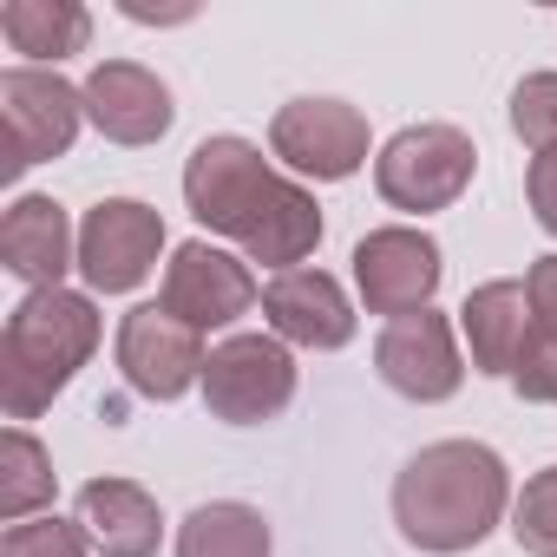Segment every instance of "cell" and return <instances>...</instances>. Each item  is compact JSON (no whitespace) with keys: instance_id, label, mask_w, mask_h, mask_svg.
<instances>
[{"instance_id":"obj_16","label":"cell","mask_w":557,"mask_h":557,"mask_svg":"<svg viewBox=\"0 0 557 557\" xmlns=\"http://www.w3.org/2000/svg\"><path fill=\"white\" fill-rule=\"evenodd\" d=\"M459 335H466V355H472L479 374L511 381V368H518V355L531 342V289H524V275L479 283L459 302Z\"/></svg>"},{"instance_id":"obj_6","label":"cell","mask_w":557,"mask_h":557,"mask_svg":"<svg viewBox=\"0 0 557 557\" xmlns=\"http://www.w3.org/2000/svg\"><path fill=\"white\" fill-rule=\"evenodd\" d=\"M0 125H8V177L53 164L79 145L86 86L60 79L53 66H8L0 73Z\"/></svg>"},{"instance_id":"obj_11","label":"cell","mask_w":557,"mask_h":557,"mask_svg":"<svg viewBox=\"0 0 557 557\" xmlns=\"http://www.w3.org/2000/svg\"><path fill=\"white\" fill-rule=\"evenodd\" d=\"M164 256V216L145 197H99L79 216V283L92 296H132Z\"/></svg>"},{"instance_id":"obj_19","label":"cell","mask_w":557,"mask_h":557,"mask_svg":"<svg viewBox=\"0 0 557 557\" xmlns=\"http://www.w3.org/2000/svg\"><path fill=\"white\" fill-rule=\"evenodd\" d=\"M524 289H531V342L511 368V387L531 407H557V249L524 269Z\"/></svg>"},{"instance_id":"obj_25","label":"cell","mask_w":557,"mask_h":557,"mask_svg":"<svg viewBox=\"0 0 557 557\" xmlns=\"http://www.w3.org/2000/svg\"><path fill=\"white\" fill-rule=\"evenodd\" d=\"M524 203H531L537 230L557 236V151H544V158L524 164Z\"/></svg>"},{"instance_id":"obj_20","label":"cell","mask_w":557,"mask_h":557,"mask_svg":"<svg viewBox=\"0 0 557 557\" xmlns=\"http://www.w3.org/2000/svg\"><path fill=\"white\" fill-rule=\"evenodd\" d=\"M269 518L243 498H210L177 524V557H269Z\"/></svg>"},{"instance_id":"obj_4","label":"cell","mask_w":557,"mask_h":557,"mask_svg":"<svg viewBox=\"0 0 557 557\" xmlns=\"http://www.w3.org/2000/svg\"><path fill=\"white\" fill-rule=\"evenodd\" d=\"M472 171H479V145L472 132L459 125H400L381 151H374V190L387 210H407V216H433V210H453L466 190H472Z\"/></svg>"},{"instance_id":"obj_21","label":"cell","mask_w":557,"mask_h":557,"mask_svg":"<svg viewBox=\"0 0 557 557\" xmlns=\"http://www.w3.org/2000/svg\"><path fill=\"white\" fill-rule=\"evenodd\" d=\"M60 492V472H53V453L27 433V426H8L0 440V518L21 524V518H40Z\"/></svg>"},{"instance_id":"obj_22","label":"cell","mask_w":557,"mask_h":557,"mask_svg":"<svg viewBox=\"0 0 557 557\" xmlns=\"http://www.w3.org/2000/svg\"><path fill=\"white\" fill-rule=\"evenodd\" d=\"M511 537L531 557H557V466L531 472L524 492L511 498Z\"/></svg>"},{"instance_id":"obj_7","label":"cell","mask_w":557,"mask_h":557,"mask_svg":"<svg viewBox=\"0 0 557 557\" xmlns=\"http://www.w3.org/2000/svg\"><path fill=\"white\" fill-rule=\"evenodd\" d=\"M269 158L302 184H342L374 158L368 112L348 99H289L269 119Z\"/></svg>"},{"instance_id":"obj_17","label":"cell","mask_w":557,"mask_h":557,"mask_svg":"<svg viewBox=\"0 0 557 557\" xmlns=\"http://www.w3.org/2000/svg\"><path fill=\"white\" fill-rule=\"evenodd\" d=\"M79 524H86L92 550H106V557H158V544H164V511L138 479H86Z\"/></svg>"},{"instance_id":"obj_15","label":"cell","mask_w":557,"mask_h":557,"mask_svg":"<svg viewBox=\"0 0 557 557\" xmlns=\"http://www.w3.org/2000/svg\"><path fill=\"white\" fill-rule=\"evenodd\" d=\"M0 262L27 289H66V269H79V223L60 197L21 190L0 216Z\"/></svg>"},{"instance_id":"obj_9","label":"cell","mask_w":557,"mask_h":557,"mask_svg":"<svg viewBox=\"0 0 557 557\" xmlns=\"http://www.w3.org/2000/svg\"><path fill=\"white\" fill-rule=\"evenodd\" d=\"M348 262H355V289H361L368 315H387V322L433 309L440 275H446V256H440V243L420 223H381V230H368Z\"/></svg>"},{"instance_id":"obj_3","label":"cell","mask_w":557,"mask_h":557,"mask_svg":"<svg viewBox=\"0 0 557 557\" xmlns=\"http://www.w3.org/2000/svg\"><path fill=\"white\" fill-rule=\"evenodd\" d=\"M106 315L92 289H27L0 329V407L14 426L40 420L53 394L73 387V374L99 355Z\"/></svg>"},{"instance_id":"obj_1","label":"cell","mask_w":557,"mask_h":557,"mask_svg":"<svg viewBox=\"0 0 557 557\" xmlns=\"http://www.w3.org/2000/svg\"><path fill=\"white\" fill-rule=\"evenodd\" d=\"M184 210L210 230L230 236L236 256L262 262V269H302L322 249V203L302 177H283L262 145L216 132L184 158Z\"/></svg>"},{"instance_id":"obj_24","label":"cell","mask_w":557,"mask_h":557,"mask_svg":"<svg viewBox=\"0 0 557 557\" xmlns=\"http://www.w3.org/2000/svg\"><path fill=\"white\" fill-rule=\"evenodd\" d=\"M511 132L531 145V158L557 151V73H524L511 86Z\"/></svg>"},{"instance_id":"obj_12","label":"cell","mask_w":557,"mask_h":557,"mask_svg":"<svg viewBox=\"0 0 557 557\" xmlns=\"http://www.w3.org/2000/svg\"><path fill=\"white\" fill-rule=\"evenodd\" d=\"M374 374L413 400V407H440L466 387V355H459V322H446L440 309H420V315H400L381 329L374 342Z\"/></svg>"},{"instance_id":"obj_18","label":"cell","mask_w":557,"mask_h":557,"mask_svg":"<svg viewBox=\"0 0 557 557\" xmlns=\"http://www.w3.org/2000/svg\"><path fill=\"white\" fill-rule=\"evenodd\" d=\"M0 34H8V47L27 66L60 73V60L92 47V14L79 0H8V8H0Z\"/></svg>"},{"instance_id":"obj_8","label":"cell","mask_w":557,"mask_h":557,"mask_svg":"<svg viewBox=\"0 0 557 557\" xmlns=\"http://www.w3.org/2000/svg\"><path fill=\"white\" fill-rule=\"evenodd\" d=\"M158 302H164L177 322H190L197 335H210V329H236V322L262 302V283L249 275V256H236V249H223V243H210V236H190V243H177L171 262H164Z\"/></svg>"},{"instance_id":"obj_5","label":"cell","mask_w":557,"mask_h":557,"mask_svg":"<svg viewBox=\"0 0 557 557\" xmlns=\"http://www.w3.org/2000/svg\"><path fill=\"white\" fill-rule=\"evenodd\" d=\"M296 355L289 342L275 335H223L203 361V407L223 426H262V420H283L296 400Z\"/></svg>"},{"instance_id":"obj_14","label":"cell","mask_w":557,"mask_h":557,"mask_svg":"<svg viewBox=\"0 0 557 557\" xmlns=\"http://www.w3.org/2000/svg\"><path fill=\"white\" fill-rule=\"evenodd\" d=\"M86 125L99 138H112V145H125V151H145V145H158L177 125V99H171V86L151 66L99 60L86 73Z\"/></svg>"},{"instance_id":"obj_10","label":"cell","mask_w":557,"mask_h":557,"mask_svg":"<svg viewBox=\"0 0 557 557\" xmlns=\"http://www.w3.org/2000/svg\"><path fill=\"white\" fill-rule=\"evenodd\" d=\"M112 355H119V374L138 400H184L190 387H203V335L190 322H177L164 302H138L119 315V335H112Z\"/></svg>"},{"instance_id":"obj_2","label":"cell","mask_w":557,"mask_h":557,"mask_svg":"<svg viewBox=\"0 0 557 557\" xmlns=\"http://www.w3.org/2000/svg\"><path fill=\"white\" fill-rule=\"evenodd\" d=\"M511 466L485 440H433L394 472V524L426 557L479 550L511 518Z\"/></svg>"},{"instance_id":"obj_23","label":"cell","mask_w":557,"mask_h":557,"mask_svg":"<svg viewBox=\"0 0 557 557\" xmlns=\"http://www.w3.org/2000/svg\"><path fill=\"white\" fill-rule=\"evenodd\" d=\"M0 557H92V537L79 518L40 511V518H21L0 531Z\"/></svg>"},{"instance_id":"obj_13","label":"cell","mask_w":557,"mask_h":557,"mask_svg":"<svg viewBox=\"0 0 557 557\" xmlns=\"http://www.w3.org/2000/svg\"><path fill=\"white\" fill-rule=\"evenodd\" d=\"M262 322L275 342H289V348H315V355H335L355 342V302L348 289L335 283L329 269L302 262V269H283V275H269L262 283Z\"/></svg>"}]
</instances>
